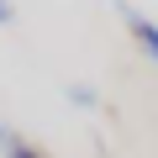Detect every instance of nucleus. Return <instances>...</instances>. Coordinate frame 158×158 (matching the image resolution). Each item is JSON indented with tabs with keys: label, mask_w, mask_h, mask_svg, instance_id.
I'll return each mask as SVG.
<instances>
[{
	"label": "nucleus",
	"mask_w": 158,
	"mask_h": 158,
	"mask_svg": "<svg viewBox=\"0 0 158 158\" xmlns=\"http://www.w3.org/2000/svg\"><path fill=\"white\" fill-rule=\"evenodd\" d=\"M11 16H16V11H11V0H0V21H11Z\"/></svg>",
	"instance_id": "4"
},
{
	"label": "nucleus",
	"mask_w": 158,
	"mask_h": 158,
	"mask_svg": "<svg viewBox=\"0 0 158 158\" xmlns=\"http://www.w3.org/2000/svg\"><path fill=\"white\" fill-rule=\"evenodd\" d=\"M69 100H74V106H95V90H90V85H69Z\"/></svg>",
	"instance_id": "3"
},
{
	"label": "nucleus",
	"mask_w": 158,
	"mask_h": 158,
	"mask_svg": "<svg viewBox=\"0 0 158 158\" xmlns=\"http://www.w3.org/2000/svg\"><path fill=\"white\" fill-rule=\"evenodd\" d=\"M127 32H132V42H137V48L158 63V27H153L148 16H137V11H127Z\"/></svg>",
	"instance_id": "1"
},
{
	"label": "nucleus",
	"mask_w": 158,
	"mask_h": 158,
	"mask_svg": "<svg viewBox=\"0 0 158 158\" xmlns=\"http://www.w3.org/2000/svg\"><path fill=\"white\" fill-rule=\"evenodd\" d=\"M0 153H6V158H48L42 148H32L21 132H11V127H0Z\"/></svg>",
	"instance_id": "2"
}]
</instances>
